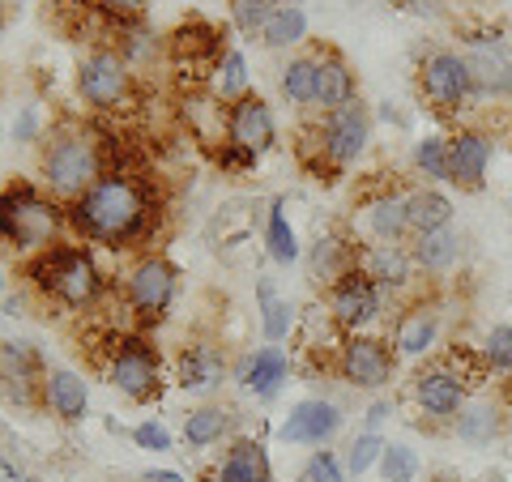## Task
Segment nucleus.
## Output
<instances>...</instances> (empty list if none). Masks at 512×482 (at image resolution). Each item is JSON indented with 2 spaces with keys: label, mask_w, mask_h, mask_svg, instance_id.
I'll use <instances>...</instances> for the list:
<instances>
[{
  "label": "nucleus",
  "mask_w": 512,
  "mask_h": 482,
  "mask_svg": "<svg viewBox=\"0 0 512 482\" xmlns=\"http://www.w3.org/2000/svg\"><path fill=\"white\" fill-rule=\"evenodd\" d=\"M419 94L440 111V116H453V111L466 107L470 94H474V77H470L466 56L448 52V47L431 52L419 64Z\"/></svg>",
  "instance_id": "obj_5"
},
{
  "label": "nucleus",
  "mask_w": 512,
  "mask_h": 482,
  "mask_svg": "<svg viewBox=\"0 0 512 482\" xmlns=\"http://www.w3.org/2000/svg\"><path fill=\"white\" fill-rule=\"evenodd\" d=\"M214 94H218V99H227V103H235V99H244V94H248V60H244V52H227L218 60Z\"/></svg>",
  "instance_id": "obj_33"
},
{
  "label": "nucleus",
  "mask_w": 512,
  "mask_h": 482,
  "mask_svg": "<svg viewBox=\"0 0 512 482\" xmlns=\"http://www.w3.org/2000/svg\"><path fill=\"white\" fill-rule=\"evenodd\" d=\"M0 482H22L18 474H13V465H9L5 457H0Z\"/></svg>",
  "instance_id": "obj_50"
},
{
  "label": "nucleus",
  "mask_w": 512,
  "mask_h": 482,
  "mask_svg": "<svg viewBox=\"0 0 512 482\" xmlns=\"http://www.w3.org/2000/svg\"><path fill=\"white\" fill-rule=\"evenodd\" d=\"M0 286H5V278H0Z\"/></svg>",
  "instance_id": "obj_53"
},
{
  "label": "nucleus",
  "mask_w": 512,
  "mask_h": 482,
  "mask_svg": "<svg viewBox=\"0 0 512 482\" xmlns=\"http://www.w3.org/2000/svg\"><path fill=\"white\" fill-rule=\"evenodd\" d=\"M69 222L77 235L94 239V244H111V248H128L141 235H150V197L128 171H107L90 192H82L69 205Z\"/></svg>",
  "instance_id": "obj_1"
},
{
  "label": "nucleus",
  "mask_w": 512,
  "mask_h": 482,
  "mask_svg": "<svg viewBox=\"0 0 512 482\" xmlns=\"http://www.w3.org/2000/svg\"><path fill=\"white\" fill-rule=\"evenodd\" d=\"M320 133V146H325V163L329 171H342L350 167L355 158L367 150V137H372V120H367V107L355 99L338 111H329L325 124L316 128Z\"/></svg>",
  "instance_id": "obj_7"
},
{
  "label": "nucleus",
  "mask_w": 512,
  "mask_h": 482,
  "mask_svg": "<svg viewBox=\"0 0 512 482\" xmlns=\"http://www.w3.org/2000/svg\"><path fill=\"white\" fill-rule=\"evenodd\" d=\"M167 56H171V69L180 73V82H201L205 73L218 69V60L227 52H222V35L210 22H184L167 39Z\"/></svg>",
  "instance_id": "obj_8"
},
{
  "label": "nucleus",
  "mask_w": 512,
  "mask_h": 482,
  "mask_svg": "<svg viewBox=\"0 0 512 482\" xmlns=\"http://www.w3.org/2000/svg\"><path fill=\"white\" fill-rule=\"evenodd\" d=\"M107 372L124 397L150 401L158 393V350L150 342H141V337H120Z\"/></svg>",
  "instance_id": "obj_9"
},
{
  "label": "nucleus",
  "mask_w": 512,
  "mask_h": 482,
  "mask_svg": "<svg viewBox=\"0 0 512 482\" xmlns=\"http://www.w3.org/2000/svg\"><path fill=\"white\" fill-rule=\"evenodd\" d=\"M256 295H261V312H265V337L269 342H282V337L291 333V308L274 295V286L269 282L256 286Z\"/></svg>",
  "instance_id": "obj_37"
},
{
  "label": "nucleus",
  "mask_w": 512,
  "mask_h": 482,
  "mask_svg": "<svg viewBox=\"0 0 512 482\" xmlns=\"http://www.w3.org/2000/svg\"><path fill=\"white\" fill-rule=\"evenodd\" d=\"M487 163H491V141L478 128H461L457 137H448V184L461 192H478L487 184Z\"/></svg>",
  "instance_id": "obj_15"
},
{
  "label": "nucleus",
  "mask_w": 512,
  "mask_h": 482,
  "mask_svg": "<svg viewBox=\"0 0 512 482\" xmlns=\"http://www.w3.org/2000/svg\"><path fill=\"white\" fill-rule=\"evenodd\" d=\"M414 167L427 180H448V141L444 137H423L414 150Z\"/></svg>",
  "instance_id": "obj_38"
},
{
  "label": "nucleus",
  "mask_w": 512,
  "mask_h": 482,
  "mask_svg": "<svg viewBox=\"0 0 512 482\" xmlns=\"http://www.w3.org/2000/svg\"><path fill=\"white\" fill-rule=\"evenodd\" d=\"M286 372H291V363H286V355L278 346H265L256 350V355L244 363V384L256 393V397H274L278 384L286 380Z\"/></svg>",
  "instance_id": "obj_29"
},
{
  "label": "nucleus",
  "mask_w": 512,
  "mask_h": 482,
  "mask_svg": "<svg viewBox=\"0 0 512 482\" xmlns=\"http://www.w3.org/2000/svg\"><path fill=\"white\" fill-rule=\"evenodd\" d=\"M133 440L141 448H150V453H167V448H171V436H167L163 423H141V427H133Z\"/></svg>",
  "instance_id": "obj_44"
},
{
  "label": "nucleus",
  "mask_w": 512,
  "mask_h": 482,
  "mask_svg": "<svg viewBox=\"0 0 512 482\" xmlns=\"http://www.w3.org/2000/svg\"><path fill=\"white\" fill-rule=\"evenodd\" d=\"M286 205L274 201V210H269V227H265V239H269V256H274L278 265H291L299 256V239H295V227L286 222Z\"/></svg>",
  "instance_id": "obj_34"
},
{
  "label": "nucleus",
  "mask_w": 512,
  "mask_h": 482,
  "mask_svg": "<svg viewBox=\"0 0 512 482\" xmlns=\"http://www.w3.org/2000/svg\"><path fill=\"white\" fill-rule=\"evenodd\" d=\"M35 128H39L35 111H22V120L13 124V137H18V141H30V137H35Z\"/></svg>",
  "instance_id": "obj_47"
},
{
  "label": "nucleus",
  "mask_w": 512,
  "mask_h": 482,
  "mask_svg": "<svg viewBox=\"0 0 512 482\" xmlns=\"http://www.w3.org/2000/svg\"><path fill=\"white\" fill-rule=\"evenodd\" d=\"M389 410H393L389 401H376V406L367 410V423H372V427H380V423H384V414H389Z\"/></svg>",
  "instance_id": "obj_48"
},
{
  "label": "nucleus",
  "mask_w": 512,
  "mask_h": 482,
  "mask_svg": "<svg viewBox=\"0 0 512 482\" xmlns=\"http://www.w3.org/2000/svg\"><path fill=\"white\" fill-rule=\"evenodd\" d=\"M94 9L103 13V18H111V22H137L141 13H146V0H94Z\"/></svg>",
  "instance_id": "obj_42"
},
{
  "label": "nucleus",
  "mask_w": 512,
  "mask_h": 482,
  "mask_svg": "<svg viewBox=\"0 0 512 482\" xmlns=\"http://www.w3.org/2000/svg\"><path fill=\"white\" fill-rule=\"evenodd\" d=\"M107 171L103 154H99V141H90L86 133H64L56 137L43 154V180L56 197H82L99 184V175Z\"/></svg>",
  "instance_id": "obj_4"
},
{
  "label": "nucleus",
  "mask_w": 512,
  "mask_h": 482,
  "mask_svg": "<svg viewBox=\"0 0 512 482\" xmlns=\"http://www.w3.org/2000/svg\"><path fill=\"white\" fill-rule=\"evenodd\" d=\"M303 35H308V13L299 5H278V13L261 30L265 47H291V43H303Z\"/></svg>",
  "instance_id": "obj_31"
},
{
  "label": "nucleus",
  "mask_w": 512,
  "mask_h": 482,
  "mask_svg": "<svg viewBox=\"0 0 512 482\" xmlns=\"http://www.w3.org/2000/svg\"><path fill=\"white\" fill-rule=\"evenodd\" d=\"M406 201L410 197H402V192H384V197L367 201V231H372L380 244H397V239L410 231Z\"/></svg>",
  "instance_id": "obj_25"
},
{
  "label": "nucleus",
  "mask_w": 512,
  "mask_h": 482,
  "mask_svg": "<svg viewBox=\"0 0 512 482\" xmlns=\"http://www.w3.org/2000/svg\"><path fill=\"white\" fill-rule=\"evenodd\" d=\"M231 427V410H222V406H201V410H192L188 419H184V440L192 448H205V444H214L222 440V431Z\"/></svg>",
  "instance_id": "obj_30"
},
{
  "label": "nucleus",
  "mask_w": 512,
  "mask_h": 482,
  "mask_svg": "<svg viewBox=\"0 0 512 482\" xmlns=\"http://www.w3.org/2000/svg\"><path fill=\"white\" fill-rule=\"evenodd\" d=\"M171 299H175V269L163 256H146L133 269V278H128V303H133V312L141 320H158V316H167Z\"/></svg>",
  "instance_id": "obj_14"
},
{
  "label": "nucleus",
  "mask_w": 512,
  "mask_h": 482,
  "mask_svg": "<svg viewBox=\"0 0 512 482\" xmlns=\"http://www.w3.org/2000/svg\"><path fill=\"white\" fill-rule=\"evenodd\" d=\"M60 231V210L30 184H9L0 192V244L9 248H52Z\"/></svg>",
  "instance_id": "obj_3"
},
{
  "label": "nucleus",
  "mask_w": 512,
  "mask_h": 482,
  "mask_svg": "<svg viewBox=\"0 0 512 482\" xmlns=\"http://www.w3.org/2000/svg\"><path fill=\"white\" fill-rule=\"evenodd\" d=\"M359 269L372 278L376 286H406L410 282V269H414V256L402 252L397 244H376V248H367L359 252Z\"/></svg>",
  "instance_id": "obj_22"
},
{
  "label": "nucleus",
  "mask_w": 512,
  "mask_h": 482,
  "mask_svg": "<svg viewBox=\"0 0 512 482\" xmlns=\"http://www.w3.org/2000/svg\"><path fill=\"white\" fill-rule=\"evenodd\" d=\"M393 350L389 342L380 337H367V333H350L342 342V359H338V372L359 384V389H380V384L393 380Z\"/></svg>",
  "instance_id": "obj_12"
},
{
  "label": "nucleus",
  "mask_w": 512,
  "mask_h": 482,
  "mask_svg": "<svg viewBox=\"0 0 512 482\" xmlns=\"http://www.w3.org/2000/svg\"><path fill=\"white\" fill-rule=\"evenodd\" d=\"M470 77H474V94H512V60L500 47H474L466 56Z\"/></svg>",
  "instance_id": "obj_23"
},
{
  "label": "nucleus",
  "mask_w": 512,
  "mask_h": 482,
  "mask_svg": "<svg viewBox=\"0 0 512 482\" xmlns=\"http://www.w3.org/2000/svg\"><path fill=\"white\" fill-rule=\"evenodd\" d=\"M457 436L470 444H487L500 436V410L495 406H466L457 419Z\"/></svg>",
  "instance_id": "obj_35"
},
{
  "label": "nucleus",
  "mask_w": 512,
  "mask_h": 482,
  "mask_svg": "<svg viewBox=\"0 0 512 482\" xmlns=\"http://www.w3.org/2000/svg\"><path fill=\"white\" fill-rule=\"evenodd\" d=\"M274 13H278V0H231V22L244 35H261Z\"/></svg>",
  "instance_id": "obj_36"
},
{
  "label": "nucleus",
  "mask_w": 512,
  "mask_h": 482,
  "mask_svg": "<svg viewBox=\"0 0 512 482\" xmlns=\"http://www.w3.org/2000/svg\"><path fill=\"white\" fill-rule=\"evenodd\" d=\"M282 94L299 107L316 103V56H295L282 69Z\"/></svg>",
  "instance_id": "obj_32"
},
{
  "label": "nucleus",
  "mask_w": 512,
  "mask_h": 482,
  "mask_svg": "<svg viewBox=\"0 0 512 482\" xmlns=\"http://www.w3.org/2000/svg\"><path fill=\"white\" fill-rule=\"evenodd\" d=\"M43 401H47V410L60 414L64 423H77V419H86L90 389H86V380L77 372L56 367V372H47V380H43Z\"/></svg>",
  "instance_id": "obj_18"
},
{
  "label": "nucleus",
  "mask_w": 512,
  "mask_h": 482,
  "mask_svg": "<svg viewBox=\"0 0 512 482\" xmlns=\"http://www.w3.org/2000/svg\"><path fill=\"white\" fill-rule=\"evenodd\" d=\"M359 265V252H355V244H346V239H338V235H320L316 239V248H312V256H308V269H312V278L316 282H338L342 273H350Z\"/></svg>",
  "instance_id": "obj_24"
},
{
  "label": "nucleus",
  "mask_w": 512,
  "mask_h": 482,
  "mask_svg": "<svg viewBox=\"0 0 512 482\" xmlns=\"http://www.w3.org/2000/svg\"><path fill=\"white\" fill-rule=\"evenodd\" d=\"M30 282L39 286L47 299L64 303V308H90L103 291L99 265L86 248H43L35 261H30Z\"/></svg>",
  "instance_id": "obj_2"
},
{
  "label": "nucleus",
  "mask_w": 512,
  "mask_h": 482,
  "mask_svg": "<svg viewBox=\"0 0 512 482\" xmlns=\"http://www.w3.org/2000/svg\"><path fill=\"white\" fill-rule=\"evenodd\" d=\"M414 401L427 419H457L466 410V376L453 372V363H431L414 376Z\"/></svg>",
  "instance_id": "obj_13"
},
{
  "label": "nucleus",
  "mask_w": 512,
  "mask_h": 482,
  "mask_svg": "<svg viewBox=\"0 0 512 482\" xmlns=\"http://www.w3.org/2000/svg\"><path fill=\"white\" fill-rule=\"evenodd\" d=\"M380 470H384V482H410L419 474V457H414V448H406V444H384Z\"/></svg>",
  "instance_id": "obj_39"
},
{
  "label": "nucleus",
  "mask_w": 512,
  "mask_h": 482,
  "mask_svg": "<svg viewBox=\"0 0 512 482\" xmlns=\"http://www.w3.org/2000/svg\"><path fill=\"white\" fill-rule=\"evenodd\" d=\"M483 363L491 372H512V325H495L483 342Z\"/></svg>",
  "instance_id": "obj_40"
},
{
  "label": "nucleus",
  "mask_w": 512,
  "mask_h": 482,
  "mask_svg": "<svg viewBox=\"0 0 512 482\" xmlns=\"http://www.w3.org/2000/svg\"><path fill=\"white\" fill-rule=\"evenodd\" d=\"M0 30H5V22H0Z\"/></svg>",
  "instance_id": "obj_54"
},
{
  "label": "nucleus",
  "mask_w": 512,
  "mask_h": 482,
  "mask_svg": "<svg viewBox=\"0 0 512 482\" xmlns=\"http://www.w3.org/2000/svg\"><path fill=\"white\" fill-rule=\"evenodd\" d=\"M222 482H269V457L261 440H235L218 470Z\"/></svg>",
  "instance_id": "obj_27"
},
{
  "label": "nucleus",
  "mask_w": 512,
  "mask_h": 482,
  "mask_svg": "<svg viewBox=\"0 0 512 482\" xmlns=\"http://www.w3.org/2000/svg\"><path fill=\"white\" fill-rule=\"evenodd\" d=\"M43 380H47L43 363L26 342H5L0 346V397H5L9 406L35 410L39 393H43Z\"/></svg>",
  "instance_id": "obj_10"
},
{
  "label": "nucleus",
  "mask_w": 512,
  "mask_h": 482,
  "mask_svg": "<svg viewBox=\"0 0 512 482\" xmlns=\"http://www.w3.org/2000/svg\"><path fill=\"white\" fill-rule=\"evenodd\" d=\"M77 90H82V99L99 111H116L128 103V90H133V77H128V60L120 52H94L82 60V69H77Z\"/></svg>",
  "instance_id": "obj_6"
},
{
  "label": "nucleus",
  "mask_w": 512,
  "mask_h": 482,
  "mask_svg": "<svg viewBox=\"0 0 512 482\" xmlns=\"http://www.w3.org/2000/svg\"><path fill=\"white\" fill-rule=\"evenodd\" d=\"M227 141L248 154H265L274 146V116L261 94H244L227 107Z\"/></svg>",
  "instance_id": "obj_16"
},
{
  "label": "nucleus",
  "mask_w": 512,
  "mask_h": 482,
  "mask_svg": "<svg viewBox=\"0 0 512 482\" xmlns=\"http://www.w3.org/2000/svg\"><path fill=\"white\" fill-rule=\"evenodd\" d=\"M303 482H346V478H342L338 457H333V453H316L308 461V470H303Z\"/></svg>",
  "instance_id": "obj_43"
},
{
  "label": "nucleus",
  "mask_w": 512,
  "mask_h": 482,
  "mask_svg": "<svg viewBox=\"0 0 512 482\" xmlns=\"http://www.w3.org/2000/svg\"><path fill=\"white\" fill-rule=\"evenodd\" d=\"M402 5L414 13V18H444V0H402Z\"/></svg>",
  "instance_id": "obj_46"
},
{
  "label": "nucleus",
  "mask_w": 512,
  "mask_h": 482,
  "mask_svg": "<svg viewBox=\"0 0 512 482\" xmlns=\"http://www.w3.org/2000/svg\"><path fill=\"white\" fill-rule=\"evenodd\" d=\"M218 163H222V171H248V167L256 163V154H248V150L231 146V141H222V150H218Z\"/></svg>",
  "instance_id": "obj_45"
},
{
  "label": "nucleus",
  "mask_w": 512,
  "mask_h": 482,
  "mask_svg": "<svg viewBox=\"0 0 512 482\" xmlns=\"http://www.w3.org/2000/svg\"><path fill=\"white\" fill-rule=\"evenodd\" d=\"M329 312H333V320H338L342 329L359 333L363 325H372V320L380 316V286L355 265L329 286Z\"/></svg>",
  "instance_id": "obj_11"
},
{
  "label": "nucleus",
  "mask_w": 512,
  "mask_h": 482,
  "mask_svg": "<svg viewBox=\"0 0 512 482\" xmlns=\"http://www.w3.org/2000/svg\"><path fill=\"white\" fill-rule=\"evenodd\" d=\"M414 265L427 269V273H444V269H453L457 265V256H461V239L453 227H440V231H427V235H414Z\"/></svg>",
  "instance_id": "obj_26"
},
{
  "label": "nucleus",
  "mask_w": 512,
  "mask_h": 482,
  "mask_svg": "<svg viewBox=\"0 0 512 482\" xmlns=\"http://www.w3.org/2000/svg\"><path fill=\"white\" fill-rule=\"evenodd\" d=\"M380 453H384V440L376 436V431H363V436H359L355 444H350V470L363 474L367 465H372Z\"/></svg>",
  "instance_id": "obj_41"
},
{
  "label": "nucleus",
  "mask_w": 512,
  "mask_h": 482,
  "mask_svg": "<svg viewBox=\"0 0 512 482\" xmlns=\"http://www.w3.org/2000/svg\"><path fill=\"white\" fill-rule=\"evenodd\" d=\"M431 482H453V478H431Z\"/></svg>",
  "instance_id": "obj_52"
},
{
  "label": "nucleus",
  "mask_w": 512,
  "mask_h": 482,
  "mask_svg": "<svg viewBox=\"0 0 512 482\" xmlns=\"http://www.w3.org/2000/svg\"><path fill=\"white\" fill-rule=\"evenodd\" d=\"M342 414L329 401H299L291 410V419L282 423V440L286 444H325L329 436H338Z\"/></svg>",
  "instance_id": "obj_17"
},
{
  "label": "nucleus",
  "mask_w": 512,
  "mask_h": 482,
  "mask_svg": "<svg viewBox=\"0 0 512 482\" xmlns=\"http://www.w3.org/2000/svg\"><path fill=\"white\" fill-rule=\"evenodd\" d=\"M355 73H350V64L333 52V47H325V56H316V103L338 111L346 103H355Z\"/></svg>",
  "instance_id": "obj_19"
},
{
  "label": "nucleus",
  "mask_w": 512,
  "mask_h": 482,
  "mask_svg": "<svg viewBox=\"0 0 512 482\" xmlns=\"http://www.w3.org/2000/svg\"><path fill=\"white\" fill-rule=\"evenodd\" d=\"M500 397H504V406H512V372L500 380Z\"/></svg>",
  "instance_id": "obj_51"
},
{
  "label": "nucleus",
  "mask_w": 512,
  "mask_h": 482,
  "mask_svg": "<svg viewBox=\"0 0 512 482\" xmlns=\"http://www.w3.org/2000/svg\"><path fill=\"white\" fill-rule=\"evenodd\" d=\"M406 214H410V231L427 235V231H440V227L453 222V201H448L444 192H436V188H419V192H410Z\"/></svg>",
  "instance_id": "obj_28"
},
{
  "label": "nucleus",
  "mask_w": 512,
  "mask_h": 482,
  "mask_svg": "<svg viewBox=\"0 0 512 482\" xmlns=\"http://www.w3.org/2000/svg\"><path fill=\"white\" fill-rule=\"evenodd\" d=\"M222 376H227V355H222V346L192 342L180 355V384L184 389L205 393V389H214V384H222Z\"/></svg>",
  "instance_id": "obj_20"
},
{
  "label": "nucleus",
  "mask_w": 512,
  "mask_h": 482,
  "mask_svg": "<svg viewBox=\"0 0 512 482\" xmlns=\"http://www.w3.org/2000/svg\"><path fill=\"white\" fill-rule=\"evenodd\" d=\"M436 329H440L436 308H427V303H414V308H406L402 320H397L393 342H397V350H402V355L419 359V355H427V350L436 346Z\"/></svg>",
  "instance_id": "obj_21"
},
{
  "label": "nucleus",
  "mask_w": 512,
  "mask_h": 482,
  "mask_svg": "<svg viewBox=\"0 0 512 482\" xmlns=\"http://www.w3.org/2000/svg\"><path fill=\"white\" fill-rule=\"evenodd\" d=\"M141 482H180V474H175V470H150Z\"/></svg>",
  "instance_id": "obj_49"
}]
</instances>
